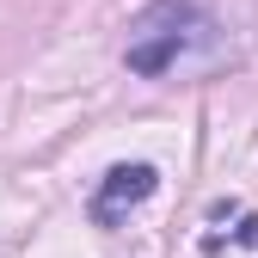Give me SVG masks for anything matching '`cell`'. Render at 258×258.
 <instances>
[{"label":"cell","mask_w":258,"mask_h":258,"mask_svg":"<svg viewBox=\"0 0 258 258\" xmlns=\"http://www.w3.org/2000/svg\"><path fill=\"white\" fill-rule=\"evenodd\" d=\"M203 31H215L203 7H190V0H148V7L136 13V25H129V43H123L129 74H142V80L172 74Z\"/></svg>","instance_id":"obj_1"},{"label":"cell","mask_w":258,"mask_h":258,"mask_svg":"<svg viewBox=\"0 0 258 258\" xmlns=\"http://www.w3.org/2000/svg\"><path fill=\"white\" fill-rule=\"evenodd\" d=\"M160 190V172L148 166V160H123V166H111L105 178H99V190H92V203H86V215L99 221V228H117V221L136 209V203H148Z\"/></svg>","instance_id":"obj_2"}]
</instances>
